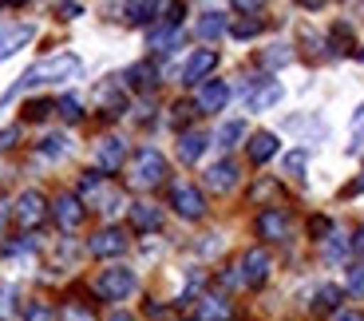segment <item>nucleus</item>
<instances>
[{
  "instance_id": "obj_1",
  "label": "nucleus",
  "mask_w": 364,
  "mask_h": 321,
  "mask_svg": "<svg viewBox=\"0 0 364 321\" xmlns=\"http://www.w3.org/2000/svg\"><path fill=\"white\" fill-rule=\"evenodd\" d=\"M75 72H80V56H72V52L48 56V60H40V64H32L24 75H20V83L12 88L9 95L24 92V88H40V83H60V80H72Z\"/></svg>"
},
{
  "instance_id": "obj_2",
  "label": "nucleus",
  "mask_w": 364,
  "mask_h": 321,
  "mask_svg": "<svg viewBox=\"0 0 364 321\" xmlns=\"http://www.w3.org/2000/svg\"><path fill=\"white\" fill-rule=\"evenodd\" d=\"M166 179V159L159 155V151L143 147L135 155V163H131V186H139V191H151V186H159Z\"/></svg>"
},
{
  "instance_id": "obj_3",
  "label": "nucleus",
  "mask_w": 364,
  "mask_h": 321,
  "mask_svg": "<svg viewBox=\"0 0 364 321\" xmlns=\"http://www.w3.org/2000/svg\"><path fill=\"white\" fill-rule=\"evenodd\" d=\"M95 294H100L103 302H123L127 294H135V270L107 266L100 278H95Z\"/></svg>"
},
{
  "instance_id": "obj_4",
  "label": "nucleus",
  "mask_w": 364,
  "mask_h": 321,
  "mask_svg": "<svg viewBox=\"0 0 364 321\" xmlns=\"http://www.w3.org/2000/svg\"><path fill=\"white\" fill-rule=\"evenodd\" d=\"M171 206L178 219L186 222H198L202 214H206V199H202V191L194 183H174L171 186Z\"/></svg>"
},
{
  "instance_id": "obj_5",
  "label": "nucleus",
  "mask_w": 364,
  "mask_h": 321,
  "mask_svg": "<svg viewBox=\"0 0 364 321\" xmlns=\"http://www.w3.org/2000/svg\"><path fill=\"white\" fill-rule=\"evenodd\" d=\"M214 68H218V52H214V48H198V52L186 60V68H182V83H186V88H202Z\"/></svg>"
},
{
  "instance_id": "obj_6",
  "label": "nucleus",
  "mask_w": 364,
  "mask_h": 321,
  "mask_svg": "<svg viewBox=\"0 0 364 321\" xmlns=\"http://www.w3.org/2000/svg\"><path fill=\"white\" fill-rule=\"evenodd\" d=\"M12 214H16V222H20L24 230L40 226V222H44V214H48L44 194H40V191H24V194L16 199V206H12Z\"/></svg>"
},
{
  "instance_id": "obj_7",
  "label": "nucleus",
  "mask_w": 364,
  "mask_h": 321,
  "mask_svg": "<svg viewBox=\"0 0 364 321\" xmlns=\"http://www.w3.org/2000/svg\"><path fill=\"white\" fill-rule=\"evenodd\" d=\"M123 159H127V143L119 135H107L95 143V167H100V174H115L123 167Z\"/></svg>"
},
{
  "instance_id": "obj_8",
  "label": "nucleus",
  "mask_w": 364,
  "mask_h": 321,
  "mask_svg": "<svg viewBox=\"0 0 364 321\" xmlns=\"http://www.w3.org/2000/svg\"><path fill=\"white\" fill-rule=\"evenodd\" d=\"M127 230H119V226H107V230H100L95 238L87 242V250L95 258H119V254H127Z\"/></svg>"
},
{
  "instance_id": "obj_9",
  "label": "nucleus",
  "mask_w": 364,
  "mask_h": 321,
  "mask_svg": "<svg viewBox=\"0 0 364 321\" xmlns=\"http://www.w3.org/2000/svg\"><path fill=\"white\" fill-rule=\"evenodd\" d=\"M48 214L55 219V226H60V230H68V234H72V230L83 222V202L75 199V194H60V199L48 206Z\"/></svg>"
},
{
  "instance_id": "obj_10",
  "label": "nucleus",
  "mask_w": 364,
  "mask_h": 321,
  "mask_svg": "<svg viewBox=\"0 0 364 321\" xmlns=\"http://www.w3.org/2000/svg\"><path fill=\"white\" fill-rule=\"evenodd\" d=\"M269 254H265L262 246H254V250H246V254H242V282L246 285H265V278H269Z\"/></svg>"
},
{
  "instance_id": "obj_11",
  "label": "nucleus",
  "mask_w": 364,
  "mask_h": 321,
  "mask_svg": "<svg viewBox=\"0 0 364 321\" xmlns=\"http://www.w3.org/2000/svg\"><path fill=\"white\" fill-rule=\"evenodd\" d=\"M230 100V83L226 80H206L198 88V100H194V107L202 111V115H214V111H222Z\"/></svg>"
},
{
  "instance_id": "obj_12",
  "label": "nucleus",
  "mask_w": 364,
  "mask_h": 321,
  "mask_svg": "<svg viewBox=\"0 0 364 321\" xmlns=\"http://www.w3.org/2000/svg\"><path fill=\"white\" fill-rule=\"evenodd\" d=\"M36 36V28L32 24H12V28H0V60H9V56H16L20 48L28 44V40Z\"/></svg>"
},
{
  "instance_id": "obj_13",
  "label": "nucleus",
  "mask_w": 364,
  "mask_h": 321,
  "mask_svg": "<svg viewBox=\"0 0 364 321\" xmlns=\"http://www.w3.org/2000/svg\"><path fill=\"white\" fill-rule=\"evenodd\" d=\"M123 80H127L131 92H155L159 88V68L151 64V60H143V64H131Z\"/></svg>"
},
{
  "instance_id": "obj_14",
  "label": "nucleus",
  "mask_w": 364,
  "mask_h": 321,
  "mask_svg": "<svg viewBox=\"0 0 364 321\" xmlns=\"http://www.w3.org/2000/svg\"><path fill=\"white\" fill-rule=\"evenodd\" d=\"M257 234H262L265 242H282L285 234H289V219H285V211H262L257 214Z\"/></svg>"
},
{
  "instance_id": "obj_15",
  "label": "nucleus",
  "mask_w": 364,
  "mask_h": 321,
  "mask_svg": "<svg viewBox=\"0 0 364 321\" xmlns=\"http://www.w3.org/2000/svg\"><path fill=\"white\" fill-rule=\"evenodd\" d=\"M131 226H135L139 234H155V230L163 226V211H159L155 202H135V206H131Z\"/></svg>"
},
{
  "instance_id": "obj_16",
  "label": "nucleus",
  "mask_w": 364,
  "mask_h": 321,
  "mask_svg": "<svg viewBox=\"0 0 364 321\" xmlns=\"http://www.w3.org/2000/svg\"><path fill=\"white\" fill-rule=\"evenodd\" d=\"M206 186L210 191H234L237 186V163L234 159H222V163H214L206 171Z\"/></svg>"
},
{
  "instance_id": "obj_17",
  "label": "nucleus",
  "mask_w": 364,
  "mask_h": 321,
  "mask_svg": "<svg viewBox=\"0 0 364 321\" xmlns=\"http://www.w3.org/2000/svg\"><path fill=\"white\" fill-rule=\"evenodd\" d=\"M206 147H210L206 131H182V135H178V159H182V163H198Z\"/></svg>"
},
{
  "instance_id": "obj_18",
  "label": "nucleus",
  "mask_w": 364,
  "mask_h": 321,
  "mask_svg": "<svg viewBox=\"0 0 364 321\" xmlns=\"http://www.w3.org/2000/svg\"><path fill=\"white\" fill-rule=\"evenodd\" d=\"M273 155H277V135H273V131H257V135L250 139V163L262 167V163H269Z\"/></svg>"
},
{
  "instance_id": "obj_19",
  "label": "nucleus",
  "mask_w": 364,
  "mask_h": 321,
  "mask_svg": "<svg viewBox=\"0 0 364 321\" xmlns=\"http://www.w3.org/2000/svg\"><path fill=\"white\" fill-rule=\"evenodd\" d=\"M341 298H345V290L341 285H321L317 294H313V313H341Z\"/></svg>"
},
{
  "instance_id": "obj_20",
  "label": "nucleus",
  "mask_w": 364,
  "mask_h": 321,
  "mask_svg": "<svg viewBox=\"0 0 364 321\" xmlns=\"http://www.w3.org/2000/svg\"><path fill=\"white\" fill-rule=\"evenodd\" d=\"M194 313H198V321H230V302H226V298L210 294V298H202V302H198V310H194Z\"/></svg>"
},
{
  "instance_id": "obj_21",
  "label": "nucleus",
  "mask_w": 364,
  "mask_h": 321,
  "mask_svg": "<svg viewBox=\"0 0 364 321\" xmlns=\"http://www.w3.org/2000/svg\"><path fill=\"white\" fill-rule=\"evenodd\" d=\"M226 28H230V24H226V16H222V12H214V9L198 16V36H202V40H218L222 32H226Z\"/></svg>"
},
{
  "instance_id": "obj_22",
  "label": "nucleus",
  "mask_w": 364,
  "mask_h": 321,
  "mask_svg": "<svg viewBox=\"0 0 364 321\" xmlns=\"http://www.w3.org/2000/svg\"><path fill=\"white\" fill-rule=\"evenodd\" d=\"M146 44L155 48V52H171V48H178V28H171V24L151 28V36H146Z\"/></svg>"
},
{
  "instance_id": "obj_23",
  "label": "nucleus",
  "mask_w": 364,
  "mask_h": 321,
  "mask_svg": "<svg viewBox=\"0 0 364 321\" xmlns=\"http://www.w3.org/2000/svg\"><path fill=\"white\" fill-rule=\"evenodd\" d=\"M282 100V83H265L262 92H250V111H265V107H273V103Z\"/></svg>"
},
{
  "instance_id": "obj_24",
  "label": "nucleus",
  "mask_w": 364,
  "mask_h": 321,
  "mask_svg": "<svg viewBox=\"0 0 364 321\" xmlns=\"http://www.w3.org/2000/svg\"><path fill=\"white\" fill-rule=\"evenodd\" d=\"M159 4H151V0H143V4H127L123 9V16H127V24H151V20L159 16Z\"/></svg>"
},
{
  "instance_id": "obj_25",
  "label": "nucleus",
  "mask_w": 364,
  "mask_h": 321,
  "mask_svg": "<svg viewBox=\"0 0 364 321\" xmlns=\"http://www.w3.org/2000/svg\"><path fill=\"white\" fill-rule=\"evenodd\" d=\"M242 135H246V123H242V120H226V123L218 127V135H214V139H218V147H222V151H230Z\"/></svg>"
},
{
  "instance_id": "obj_26",
  "label": "nucleus",
  "mask_w": 364,
  "mask_h": 321,
  "mask_svg": "<svg viewBox=\"0 0 364 321\" xmlns=\"http://www.w3.org/2000/svg\"><path fill=\"white\" fill-rule=\"evenodd\" d=\"M226 32H230V36H234V40H254L257 32H262V20H257V16H246V20H234V24H230Z\"/></svg>"
},
{
  "instance_id": "obj_27",
  "label": "nucleus",
  "mask_w": 364,
  "mask_h": 321,
  "mask_svg": "<svg viewBox=\"0 0 364 321\" xmlns=\"http://www.w3.org/2000/svg\"><path fill=\"white\" fill-rule=\"evenodd\" d=\"M40 155H44V159H60V155H68V139H64V135H48V139H40Z\"/></svg>"
},
{
  "instance_id": "obj_28",
  "label": "nucleus",
  "mask_w": 364,
  "mask_h": 321,
  "mask_svg": "<svg viewBox=\"0 0 364 321\" xmlns=\"http://www.w3.org/2000/svg\"><path fill=\"white\" fill-rule=\"evenodd\" d=\"M16 317V285H0V321Z\"/></svg>"
},
{
  "instance_id": "obj_29",
  "label": "nucleus",
  "mask_w": 364,
  "mask_h": 321,
  "mask_svg": "<svg viewBox=\"0 0 364 321\" xmlns=\"http://www.w3.org/2000/svg\"><path fill=\"white\" fill-rule=\"evenodd\" d=\"M55 111H60L68 123H80L83 120V107H80V100H75V95H64V100L55 103Z\"/></svg>"
},
{
  "instance_id": "obj_30",
  "label": "nucleus",
  "mask_w": 364,
  "mask_h": 321,
  "mask_svg": "<svg viewBox=\"0 0 364 321\" xmlns=\"http://www.w3.org/2000/svg\"><path fill=\"white\" fill-rule=\"evenodd\" d=\"M309 234H313L317 242H325L328 234H333V222H328L325 214H313V219H309Z\"/></svg>"
},
{
  "instance_id": "obj_31",
  "label": "nucleus",
  "mask_w": 364,
  "mask_h": 321,
  "mask_svg": "<svg viewBox=\"0 0 364 321\" xmlns=\"http://www.w3.org/2000/svg\"><path fill=\"white\" fill-rule=\"evenodd\" d=\"M60 321H95V317H91V310H87V305H64V310H60Z\"/></svg>"
},
{
  "instance_id": "obj_32",
  "label": "nucleus",
  "mask_w": 364,
  "mask_h": 321,
  "mask_svg": "<svg viewBox=\"0 0 364 321\" xmlns=\"http://www.w3.org/2000/svg\"><path fill=\"white\" fill-rule=\"evenodd\" d=\"M52 107H55V103H48V100H32V103L24 107V120H32V123H36V120H44V115H48Z\"/></svg>"
},
{
  "instance_id": "obj_33",
  "label": "nucleus",
  "mask_w": 364,
  "mask_h": 321,
  "mask_svg": "<svg viewBox=\"0 0 364 321\" xmlns=\"http://www.w3.org/2000/svg\"><path fill=\"white\" fill-rule=\"evenodd\" d=\"M194 111H198V107H194V103H186V100L174 103V107H171V123H174V127H182V123H186V120L194 115Z\"/></svg>"
},
{
  "instance_id": "obj_34",
  "label": "nucleus",
  "mask_w": 364,
  "mask_h": 321,
  "mask_svg": "<svg viewBox=\"0 0 364 321\" xmlns=\"http://www.w3.org/2000/svg\"><path fill=\"white\" fill-rule=\"evenodd\" d=\"M348 294H353V298H364V266H353V270H348Z\"/></svg>"
},
{
  "instance_id": "obj_35",
  "label": "nucleus",
  "mask_w": 364,
  "mask_h": 321,
  "mask_svg": "<svg viewBox=\"0 0 364 321\" xmlns=\"http://www.w3.org/2000/svg\"><path fill=\"white\" fill-rule=\"evenodd\" d=\"M24 321H52V313H48L44 302H28L24 305Z\"/></svg>"
},
{
  "instance_id": "obj_36",
  "label": "nucleus",
  "mask_w": 364,
  "mask_h": 321,
  "mask_svg": "<svg viewBox=\"0 0 364 321\" xmlns=\"http://www.w3.org/2000/svg\"><path fill=\"white\" fill-rule=\"evenodd\" d=\"M333 44H337V52H348L353 48V32L345 24H333Z\"/></svg>"
},
{
  "instance_id": "obj_37",
  "label": "nucleus",
  "mask_w": 364,
  "mask_h": 321,
  "mask_svg": "<svg viewBox=\"0 0 364 321\" xmlns=\"http://www.w3.org/2000/svg\"><path fill=\"white\" fill-rule=\"evenodd\" d=\"M285 171L301 179V174H305V151H293V155H285Z\"/></svg>"
},
{
  "instance_id": "obj_38",
  "label": "nucleus",
  "mask_w": 364,
  "mask_h": 321,
  "mask_svg": "<svg viewBox=\"0 0 364 321\" xmlns=\"http://www.w3.org/2000/svg\"><path fill=\"white\" fill-rule=\"evenodd\" d=\"M325 250H328V258H345L348 254V242L341 238V234H333V238H325Z\"/></svg>"
},
{
  "instance_id": "obj_39",
  "label": "nucleus",
  "mask_w": 364,
  "mask_h": 321,
  "mask_svg": "<svg viewBox=\"0 0 364 321\" xmlns=\"http://www.w3.org/2000/svg\"><path fill=\"white\" fill-rule=\"evenodd\" d=\"M262 60H265V64H289V52H285V48L277 44V48H273V52H265Z\"/></svg>"
},
{
  "instance_id": "obj_40",
  "label": "nucleus",
  "mask_w": 364,
  "mask_h": 321,
  "mask_svg": "<svg viewBox=\"0 0 364 321\" xmlns=\"http://www.w3.org/2000/svg\"><path fill=\"white\" fill-rule=\"evenodd\" d=\"M55 12H60V20H75L83 16V4H55Z\"/></svg>"
},
{
  "instance_id": "obj_41",
  "label": "nucleus",
  "mask_w": 364,
  "mask_h": 321,
  "mask_svg": "<svg viewBox=\"0 0 364 321\" xmlns=\"http://www.w3.org/2000/svg\"><path fill=\"white\" fill-rule=\"evenodd\" d=\"M16 139H20V127H4V131H0V151H9Z\"/></svg>"
},
{
  "instance_id": "obj_42",
  "label": "nucleus",
  "mask_w": 364,
  "mask_h": 321,
  "mask_svg": "<svg viewBox=\"0 0 364 321\" xmlns=\"http://www.w3.org/2000/svg\"><path fill=\"white\" fill-rule=\"evenodd\" d=\"M333 321H360V317H356V313H345V310H341V313H333Z\"/></svg>"
},
{
  "instance_id": "obj_43",
  "label": "nucleus",
  "mask_w": 364,
  "mask_h": 321,
  "mask_svg": "<svg viewBox=\"0 0 364 321\" xmlns=\"http://www.w3.org/2000/svg\"><path fill=\"white\" fill-rule=\"evenodd\" d=\"M4 222H9V202L0 199V226H4Z\"/></svg>"
},
{
  "instance_id": "obj_44",
  "label": "nucleus",
  "mask_w": 364,
  "mask_h": 321,
  "mask_svg": "<svg viewBox=\"0 0 364 321\" xmlns=\"http://www.w3.org/2000/svg\"><path fill=\"white\" fill-rule=\"evenodd\" d=\"M107 321H135V317H131V313H111Z\"/></svg>"
},
{
  "instance_id": "obj_45",
  "label": "nucleus",
  "mask_w": 364,
  "mask_h": 321,
  "mask_svg": "<svg viewBox=\"0 0 364 321\" xmlns=\"http://www.w3.org/2000/svg\"><path fill=\"white\" fill-rule=\"evenodd\" d=\"M353 242H356V250H364V226L356 230V238H353Z\"/></svg>"
},
{
  "instance_id": "obj_46",
  "label": "nucleus",
  "mask_w": 364,
  "mask_h": 321,
  "mask_svg": "<svg viewBox=\"0 0 364 321\" xmlns=\"http://www.w3.org/2000/svg\"><path fill=\"white\" fill-rule=\"evenodd\" d=\"M348 191H364V171H360V179H356V183L348 186Z\"/></svg>"
},
{
  "instance_id": "obj_47",
  "label": "nucleus",
  "mask_w": 364,
  "mask_h": 321,
  "mask_svg": "<svg viewBox=\"0 0 364 321\" xmlns=\"http://www.w3.org/2000/svg\"><path fill=\"white\" fill-rule=\"evenodd\" d=\"M353 123H356V127H364V107L356 111V120H353Z\"/></svg>"
}]
</instances>
